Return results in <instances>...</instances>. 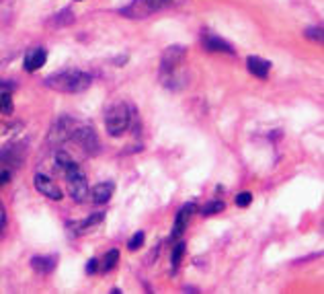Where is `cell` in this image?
<instances>
[{"mask_svg": "<svg viewBox=\"0 0 324 294\" xmlns=\"http://www.w3.org/2000/svg\"><path fill=\"white\" fill-rule=\"evenodd\" d=\"M174 0H134L127 8H123L125 16H134V19H139V16H148L156 11H160V8L172 4Z\"/></svg>", "mask_w": 324, "mask_h": 294, "instance_id": "277c9868", "label": "cell"}, {"mask_svg": "<svg viewBox=\"0 0 324 294\" xmlns=\"http://www.w3.org/2000/svg\"><path fill=\"white\" fill-rule=\"evenodd\" d=\"M222 210H224V202L212 200V202H207L203 208H201V214H203V216H212V214H217V212H222Z\"/></svg>", "mask_w": 324, "mask_h": 294, "instance_id": "44dd1931", "label": "cell"}, {"mask_svg": "<svg viewBox=\"0 0 324 294\" xmlns=\"http://www.w3.org/2000/svg\"><path fill=\"white\" fill-rule=\"evenodd\" d=\"M97 265H99V261H97L94 257H93V259H89V261H86V274H94V272L99 270Z\"/></svg>", "mask_w": 324, "mask_h": 294, "instance_id": "d4e9b609", "label": "cell"}, {"mask_svg": "<svg viewBox=\"0 0 324 294\" xmlns=\"http://www.w3.org/2000/svg\"><path fill=\"white\" fill-rule=\"evenodd\" d=\"M4 220H6V214H4V210L0 208V229L4 227Z\"/></svg>", "mask_w": 324, "mask_h": 294, "instance_id": "484cf974", "label": "cell"}, {"mask_svg": "<svg viewBox=\"0 0 324 294\" xmlns=\"http://www.w3.org/2000/svg\"><path fill=\"white\" fill-rule=\"evenodd\" d=\"M54 161H56V167H58L60 171H62V173H66L68 169H72V167L78 165V163H76L72 157H70L68 152H64V150H58V152H56V157H54Z\"/></svg>", "mask_w": 324, "mask_h": 294, "instance_id": "2e32d148", "label": "cell"}, {"mask_svg": "<svg viewBox=\"0 0 324 294\" xmlns=\"http://www.w3.org/2000/svg\"><path fill=\"white\" fill-rule=\"evenodd\" d=\"M76 2H80V0H76Z\"/></svg>", "mask_w": 324, "mask_h": 294, "instance_id": "4316f807", "label": "cell"}, {"mask_svg": "<svg viewBox=\"0 0 324 294\" xmlns=\"http://www.w3.org/2000/svg\"><path fill=\"white\" fill-rule=\"evenodd\" d=\"M185 54H187V49L183 46L166 48L164 54H162V60H160V74H174L177 72V68L183 64V60H185Z\"/></svg>", "mask_w": 324, "mask_h": 294, "instance_id": "8992f818", "label": "cell"}, {"mask_svg": "<svg viewBox=\"0 0 324 294\" xmlns=\"http://www.w3.org/2000/svg\"><path fill=\"white\" fill-rule=\"evenodd\" d=\"M13 109H15V105H13V97H11L8 93L0 91V114L11 115V114H13Z\"/></svg>", "mask_w": 324, "mask_h": 294, "instance_id": "ffe728a7", "label": "cell"}, {"mask_svg": "<svg viewBox=\"0 0 324 294\" xmlns=\"http://www.w3.org/2000/svg\"><path fill=\"white\" fill-rule=\"evenodd\" d=\"M247 66H248V72L255 74L257 79H267L269 70H271V62H267V60H262L259 56H250L247 60Z\"/></svg>", "mask_w": 324, "mask_h": 294, "instance_id": "7c38bea8", "label": "cell"}, {"mask_svg": "<svg viewBox=\"0 0 324 294\" xmlns=\"http://www.w3.org/2000/svg\"><path fill=\"white\" fill-rule=\"evenodd\" d=\"M142 245H144V232H136V235L131 237V241L127 243V249L129 251H138Z\"/></svg>", "mask_w": 324, "mask_h": 294, "instance_id": "7402d4cb", "label": "cell"}, {"mask_svg": "<svg viewBox=\"0 0 324 294\" xmlns=\"http://www.w3.org/2000/svg\"><path fill=\"white\" fill-rule=\"evenodd\" d=\"M33 183H35V189H37L39 194L47 196L49 200H62V189H60L47 175H41V173H37L35 179H33Z\"/></svg>", "mask_w": 324, "mask_h": 294, "instance_id": "ba28073f", "label": "cell"}, {"mask_svg": "<svg viewBox=\"0 0 324 294\" xmlns=\"http://www.w3.org/2000/svg\"><path fill=\"white\" fill-rule=\"evenodd\" d=\"M66 179H68V187H70V196L74 197L76 202H84L89 197V181H86V175L80 167H72L68 169L66 173Z\"/></svg>", "mask_w": 324, "mask_h": 294, "instance_id": "3957f363", "label": "cell"}, {"mask_svg": "<svg viewBox=\"0 0 324 294\" xmlns=\"http://www.w3.org/2000/svg\"><path fill=\"white\" fill-rule=\"evenodd\" d=\"M185 249H187V245L183 243V241H179V243L174 245L172 253H170V265H172V272H177V270H179L181 259H183V255H185Z\"/></svg>", "mask_w": 324, "mask_h": 294, "instance_id": "e0dca14e", "label": "cell"}, {"mask_svg": "<svg viewBox=\"0 0 324 294\" xmlns=\"http://www.w3.org/2000/svg\"><path fill=\"white\" fill-rule=\"evenodd\" d=\"M74 21V13L70 11V8H66V11H62V13H58L54 19H51V23L56 25V27H64V25H70Z\"/></svg>", "mask_w": 324, "mask_h": 294, "instance_id": "d6986e66", "label": "cell"}, {"mask_svg": "<svg viewBox=\"0 0 324 294\" xmlns=\"http://www.w3.org/2000/svg\"><path fill=\"white\" fill-rule=\"evenodd\" d=\"M46 60H47V51L43 48H35V49L29 51L27 56H25L23 66H25V70H27V72H35V70H39V68L46 64Z\"/></svg>", "mask_w": 324, "mask_h": 294, "instance_id": "30bf717a", "label": "cell"}, {"mask_svg": "<svg viewBox=\"0 0 324 294\" xmlns=\"http://www.w3.org/2000/svg\"><path fill=\"white\" fill-rule=\"evenodd\" d=\"M193 212H195V204H189V206H185V208H181V212L177 214V218H174V227H172V232H170L172 239H179L183 232L187 230L189 218H191V214H193Z\"/></svg>", "mask_w": 324, "mask_h": 294, "instance_id": "9c48e42d", "label": "cell"}, {"mask_svg": "<svg viewBox=\"0 0 324 294\" xmlns=\"http://www.w3.org/2000/svg\"><path fill=\"white\" fill-rule=\"evenodd\" d=\"M113 192H115V187H113L111 181H107V183H97L93 187L91 197H93L94 204H107L113 197Z\"/></svg>", "mask_w": 324, "mask_h": 294, "instance_id": "4fadbf2b", "label": "cell"}, {"mask_svg": "<svg viewBox=\"0 0 324 294\" xmlns=\"http://www.w3.org/2000/svg\"><path fill=\"white\" fill-rule=\"evenodd\" d=\"M252 202V194L250 192H242L236 196V206H240V208H247V206Z\"/></svg>", "mask_w": 324, "mask_h": 294, "instance_id": "603a6c76", "label": "cell"}, {"mask_svg": "<svg viewBox=\"0 0 324 294\" xmlns=\"http://www.w3.org/2000/svg\"><path fill=\"white\" fill-rule=\"evenodd\" d=\"M56 263H58V257H54V255H49V257L39 255V257H33V259H31L33 270L39 272V274H49V272L56 267Z\"/></svg>", "mask_w": 324, "mask_h": 294, "instance_id": "5bb4252c", "label": "cell"}, {"mask_svg": "<svg viewBox=\"0 0 324 294\" xmlns=\"http://www.w3.org/2000/svg\"><path fill=\"white\" fill-rule=\"evenodd\" d=\"M72 140L80 144V148L89 154H94L99 150V136L97 132L91 128V126H84V124H78L74 134H72Z\"/></svg>", "mask_w": 324, "mask_h": 294, "instance_id": "5b68a950", "label": "cell"}, {"mask_svg": "<svg viewBox=\"0 0 324 294\" xmlns=\"http://www.w3.org/2000/svg\"><path fill=\"white\" fill-rule=\"evenodd\" d=\"M117 261H119V251H117V249H111V251H109L107 255H105V259H103V267H101V272H105V274L111 272L113 267L117 265Z\"/></svg>", "mask_w": 324, "mask_h": 294, "instance_id": "ac0fdd59", "label": "cell"}, {"mask_svg": "<svg viewBox=\"0 0 324 294\" xmlns=\"http://www.w3.org/2000/svg\"><path fill=\"white\" fill-rule=\"evenodd\" d=\"M78 122L76 119H70V117H62V119H58V124L54 126V132H51V138L49 140L51 142H66V140H72V134H74V130H76Z\"/></svg>", "mask_w": 324, "mask_h": 294, "instance_id": "52a82bcc", "label": "cell"}, {"mask_svg": "<svg viewBox=\"0 0 324 294\" xmlns=\"http://www.w3.org/2000/svg\"><path fill=\"white\" fill-rule=\"evenodd\" d=\"M306 37L312 41H322V27H310L306 29Z\"/></svg>", "mask_w": 324, "mask_h": 294, "instance_id": "cb8c5ba5", "label": "cell"}, {"mask_svg": "<svg viewBox=\"0 0 324 294\" xmlns=\"http://www.w3.org/2000/svg\"><path fill=\"white\" fill-rule=\"evenodd\" d=\"M103 218H105L103 214H93V216H89V218H84L82 222L74 224V230L78 232V235H84L86 230H91V229L97 227V224H101V222H103Z\"/></svg>", "mask_w": 324, "mask_h": 294, "instance_id": "9a60e30c", "label": "cell"}, {"mask_svg": "<svg viewBox=\"0 0 324 294\" xmlns=\"http://www.w3.org/2000/svg\"><path fill=\"white\" fill-rule=\"evenodd\" d=\"M93 79L82 70H64L58 72L54 76L46 79V84L54 91H62V93H82L91 86Z\"/></svg>", "mask_w": 324, "mask_h": 294, "instance_id": "6da1fadb", "label": "cell"}, {"mask_svg": "<svg viewBox=\"0 0 324 294\" xmlns=\"http://www.w3.org/2000/svg\"><path fill=\"white\" fill-rule=\"evenodd\" d=\"M201 43H203V48H205L207 51H212V54H216V51H224V54H234V48H232L226 39H222V37H216V35H203V37H201Z\"/></svg>", "mask_w": 324, "mask_h": 294, "instance_id": "8fae6325", "label": "cell"}, {"mask_svg": "<svg viewBox=\"0 0 324 294\" xmlns=\"http://www.w3.org/2000/svg\"><path fill=\"white\" fill-rule=\"evenodd\" d=\"M131 115H129V107L123 101H117L109 105V109L105 111V126H107L109 136H121L129 128Z\"/></svg>", "mask_w": 324, "mask_h": 294, "instance_id": "7a4b0ae2", "label": "cell"}]
</instances>
